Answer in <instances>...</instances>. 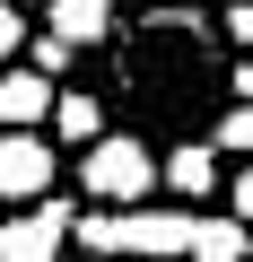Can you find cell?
<instances>
[{
    "instance_id": "3",
    "label": "cell",
    "mask_w": 253,
    "mask_h": 262,
    "mask_svg": "<svg viewBox=\"0 0 253 262\" xmlns=\"http://www.w3.org/2000/svg\"><path fill=\"white\" fill-rule=\"evenodd\" d=\"M53 192V149L35 131H0V201H44Z\"/></svg>"
},
{
    "instance_id": "4",
    "label": "cell",
    "mask_w": 253,
    "mask_h": 262,
    "mask_svg": "<svg viewBox=\"0 0 253 262\" xmlns=\"http://www.w3.org/2000/svg\"><path fill=\"white\" fill-rule=\"evenodd\" d=\"M183 236H192V219H183V210H122V253H140V262L183 253Z\"/></svg>"
},
{
    "instance_id": "12",
    "label": "cell",
    "mask_w": 253,
    "mask_h": 262,
    "mask_svg": "<svg viewBox=\"0 0 253 262\" xmlns=\"http://www.w3.org/2000/svg\"><path fill=\"white\" fill-rule=\"evenodd\" d=\"M18 44H27V18H18V0H0V70H9Z\"/></svg>"
},
{
    "instance_id": "6",
    "label": "cell",
    "mask_w": 253,
    "mask_h": 262,
    "mask_svg": "<svg viewBox=\"0 0 253 262\" xmlns=\"http://www.w3.org/2000/svg\"><path fill=\"white\" fill-rule=\"evenodd\" d=\"M44 9H53V44H61V53L113 35V0H44Z\"/></svg>"
},
{
    "instance_id": "10",
    "label": "cell",
    "mask_w": 253,
    "mask_h": 262,
    "mask_svg": "<svg viewBox=\"0 0 253 262\" xmlns=\"http://www.w3.org/2000/svg\"><path fill=\"white\" fill-rule=\"evenodd\" d=\"M70 236L105 262V253H122V210H87V219H70Z\"/></svg>"
},
{
    "instance_id": "5",
    "label": "cell",
    "mask_w": 253,
    "mask_h": 262,
    "mask_svg": "<svg viewBox=\"0 0 253 262\" xmlns=\"http://www.w3.org/2000/svg\"><path fill=\"white\" fill-rule=\"evenodd\" d=\"M53 114V79L44 70H0V131H35Z\"/></svg>"
},
{
    "instance_id": "8",
    "label": "cell",
    "mask_w": 253,
    "mask_h": 262,
    "mask_svg": "<svg viewBox=\"0 0 253 262\" xmlns=\"http://www.w3.org/2000/svg\"><path fill=\"white\" fill-rule=\"evenodd\" d=\"M183 253H192V262H244V253H253V227H236V219H192Z\"/></svg>"
},
{
    "instance_id": "9",
    "label": "cell",
    "mask_w": 253,
    "mask_h": 262,
    "mask_svg": "<svg viewBox=\"0 0 253 262\" xmlns=\"http://www.w3.org/2000/svg\"><path fill=\"white\" fill-rule=\"evenodd\" d=\"M53 122H61V140H105V105L96 96H79V88H53Z\"/></svg>"
},
{
    "instance_id": "2",
    "label": "cell",
    "mask_w": 253,
    "mask_h": 262,
    "mask_svg": "<svg viewBox=\"0 0 253 262\" xmlns=\"http://www.w3.org/2000/svg\"><path fill=\"white\" fill-rule=\"evenodd\" d=\"M61 245H70V210L44 192L27 219H9L0 227V262H61Z\"/></svg>"
},
{
    "instance_id": "14",
    "label": "cell",
    "mask_w": 253,
    "mask_h": 262,
    "mask_svg": "<svg viewBox=\"0 0 253 262\" xmlns=\"http://www.w3.org/2000/svg\"><path fill=\"white\" fill-rule=\"evenodd\" d=\"M227 27H236V44H253V0H236V18H227Z\"/></svg>"
},
{
    "instance_id": "1",
    "label": "cell",
    "mask_w": 253,
    "mask_h": 262,
    "mask_svg": "<svg viewBox=\"0 0 253 262\" xmlns=\"http://www.w3.org/2000/svg\"><path fill=\"white\" fill-rule=\"evenodd\" d=\"M79 184L113 210V201H149V184H157V158L140 149V140H122V131H105V140H87V158H79Z\"/></svg>"
},
{
    "instance_id": "13",
    "label": "cell",
    "mask_w": 253,
    "mask_h": 262,
    "mask_svg": "<svg viewBox=\"0 0 253 262\" xmlns=\"http://www.w3.org/2000/svg\"><path fill=\"white\" fill-rule=\"evenodd\" d=\"M236 227H253V166L236 175Z\"/></svg>"
},
{
    "instance_id": "11",
    "label": "cell",
    "mask_w": 253,
    "mask_h": 262,
    "mask_svg": "<svg viewBox=\"0 0 253 262\" xmlns=\"http://www.w3.org/2000/svg\"><path fill=\"white\" fill-rule=\"evenodd\" d=\"M218 149H253V105H227V122H218Z\"/></svg>"
},
{
    "instance_id": "15",
    "label": "cell",
    "mask_w": 253,
    "mask_h": 262,
    "mask_svg": "<svg viewBox=\"0 0 253 262\" xmlns=\"http://www.w3.org/2000/svg\"><path fill=\"white\" fill-rule=\"evenodd\" d=\"M236 96H244V105H253V61H236Z\"/></svg>"
},
{
    "instance_id": "7",
    "label": "cell",
    "mask_w": 253,
    "mask_h": 262,
    "mask_svg": "<svg viewBox=\"0 0 253 262\" xmlns=\"http://www.w3.org/2000/svg\"><path fill=\"white\" fill-rule=\"evenodd\" d=\"M157 175H166L175 192H192V201H201V192L218 184V149H210V140H183V149H166V158H157Z\"/></svg>"
},
{
    "instance_id": "16",
    "label": "cell",
    "mask_w": 253,
    "mask_h": 262,
    "mask_svg": "<svg viewBox=\"0 0 253 262\" xmlns=\"http://www.w3.org/2000/svg\"><path fill=\"white\" fill-rule=\"evenodd\" d=\"M87 262H96V253H87Z\"/></svg>"
}]
</instances>
